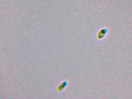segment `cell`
Instances as JSON below:
<instances>
[{
    "mask_svg": "<svg viewBox=\"0 0 132 99\" xmlns=\"http://www.w3.org/2000/svg\"><path fill=\"white\" fill-rule=\"evenodd\" d=\"M108 32V29L103 28L100 30L98 33L97 35V38L99 40H102L105 37L106 34Z\"/></svg>",
    "mask_w": 132,
    "mask_h": 99,
    "instance_id": "1",
    "label": "cell"
},
{
    "mask_svg": "<svg viewBox=\"0 0 132 99\" xmlns=\"http://www.w3.org/2000/svg\"><path fill=\"white\" fill-rule=\"evenodd\" d=\"M67 81L64 82L60 84L58 87L57 88V91H58V92H60V91L63 90V89L65 88V87L67 86Z\"/></svg>",
    "mask_w": 132,
    "mask_h": 99,
    "instance_id": "2",
    "label": "cell"
}]
</instances>
